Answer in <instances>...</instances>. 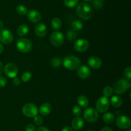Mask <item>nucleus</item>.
Segmentation results:
<instances>
[{
  "label": "nucleus",
  "mask_w": 131,
  "mask_h": 131,
  "mask_svg": "<svg viewBox=\"0 0 131 131\" xmlns=\"http://www.w3.org/2000/svg\"><path fill=\"white\" fill-rule=\"evenodd\" d=\"M76 14L78 16L83 20H89L93 14V11L88 4L86 3H81L76 8Z\"/></svg>",
  "instance_id": "1"
},
{
  "label": "nucleus",
  "mask_w": 131,
  "mask_h": 131,
  "mask_svg": "<svg viewBox=\"0 0 131 131\" xmlns=\"http://www.w3.org/2000/svg\"><path fill=\"white\" fill-rule=\"evenodd\" d=\"M62 64L66 69L75 70L81 66V60L77 57L67 55L62 60Z\"/></svg>",
  "instance_id": "2"
},
{
  "label": "nucleus",
  "mask_w": 131,
  "mask_h": 131,
  "mask_svg": "<svg viewBox=\"0 0 131 131\" xmlns=\"http://www.w3.org/2000/svg\"><path fill=\"white\" fill-rule=\"evenodd\" d=\"M131 83L130 81L124 78H120L118 80L113 86V92L117 95H122L127 91L128 89L130 87Z\"/></svg>",
  "instance_id": "3"
},
{
  "label": "nucleus",
  "mask_w": 131,
  "mask_h": 131,
  "mask_svg": "<svg viewBox=\"0 0 131 131\" xmlns=\"http://www.w3.org/2000/svg\"><path fill=\"white\" fill-rule=\"evenodd\" d=\"M16 46L17 50L23 53L30 52L32 50V43L29 39L26 38H20L17 41Z\"/></svg>",
  "instance_id": "4"
},
{
  "label": "nucleus",
  "mask_w": 131,
  "mask_h": 131,
  "mask_svg": "<svg viewBox=\"0 0 131 131\" xmlns=\"http://www.w3.org/2000/svg\"><path fill=\"white\" fill-rule=\"evenodd\" d=\"M23 114L26 117L33 118L38 114V108L37 105L32 103H28L23 106L22 109Z\"/></svg>",
  "instance_id": "5"
},
{
  "label": "nucleus",
  "mask_w": 131,
  "mask_h": 131,
  "mask_svg": "<svg viewBox=\"0 0 131 131\" xmlns=\"http://www.w3.org/2000/svg\"><path fill=\"white\" fill-rule=\"evenodd\" d=\"M84 119L89 123L96 121L99 117V114L97 110L92 107L88 108L83 113Z\"/></svg>",
  "instance_id": "6"
},
{
  "label": "nucleus",
  "mask_w": 131,
  "mask_h": 131,
  "mask_svg": "<svg viewBox=\"0 0 131 131\" xmlns=\"http://www.w3.org/2000/svg\"><path fill=\"white\" fill-rule=\"evenodd\" d=\"M64 35L61 32L55 31L51 34L50 37V41L52 46L55 47L61 46L64 42Z\"/></svg>",
  "instance_id": "7"
},
{
  "label": "nucleus",
  "mask_w": 131,
  "mask_h": 131,
  "mask_svg": "<svg viewBox=\"0 0 131 131\" xmlns=\"http://www.w3.org/2000/svg\"><path fill=\"white\" fill-rule=\"evenodd\" d=\"M110 107V101L108 98L105 96L99 98L96 102V109L101 113H106Z\"/></svg>",
  "instance_id": "8"
},
{
  "label": "nucleus",
  "mask_w": 131,
  "mask_h": 131,
  "mask_svg": "<svg viewBox=\"0 0 131 131\" xmlns=\"http://www.w3.org/2000/svg\"><path fill=\"white\" fill-rule=\"evenodd\" d=\"M4 71L5 74L9 78H14L18 74V68L14 63H8L4 67Z\"/></svg>",
  "instance_id": "9"
},
{
  "label": "nucleus",
  "mask_w": 131,
  "mask_h": 131,
  "mask_svg": "<svg viewBox=\"0 0 131 131\" xmlns=\"http://www.w3.org/2000/svg\"><path fill=\"white\" fill-rule=\"evenodd\" d=\"M89 42L85 39H80L77 40L74 45V48L78 52H84L89 48Z\"/></svg>",
  "instance_id": "10"
},
{
  "label": "nucleus",
  "mask_w": 131,
  "mask_h": 131,
  "mask_svg": "<svg viewBox=\"0 0 131 131\" xmlns=\"http://www.w3.org/2000/svg\"><path fill=\"white\" fill-rule=\"evenodd\" d=\"M13 35L10 30L2 29L0 30V42L5 44H8L13 41Z\"/></svg>",
  "instance_id": "11"
},
{
  "label": "nucleus",
  "mask_w": 131,
  "mask_h": 131,
  "mask_svg": "<svg viewBox=\"0 0 131 131\" xmlns=\"http://www.w3.org/2000/svg\"><path fill=\"white\" fill-rule=\"evenodd\" d=\"M116 124L122 129H126L130 127V119L126 116H119L116 119Z\"/></svg>",
  "instance_id": "12"
},
{
  "label": "nucleus",
  "mask_w": 131,
  "mask_h": 131,
  "mask_svg": "<svg viewBox=\"0 0 131 131\" xmlns=\"http://www.w3.org/2000/svg\"><path fill=\"white\" fill-rule=\"evenodd\" d=\"M77 73L79 77L83 79H86L90 76L91 71L87 66L81 65L77 69Z\"/></svg>",
  "instance_id": "13"
},
{
  "label": "nucleus",
  "mask_w": 131,
  "mask_h": 131,
  "mask_svg": "<svg viewBox=\"0 0 131 131\" xmlns=\"http://www.w3.org/2000/svg\"><path fill=\"white\" fill-rule=\"evenodd\" d=\"M27 17L30 22L33 23H37L40 21L41 14L36 10H31L27 13Z\"/></svg>",
  "instance_id": "14"
},
{
  "label": "nucleus",
  "mask_w": 131,
  "mask_h": 131,
  "mask_svg": "<svg viewBox=\"0 0 131 131\" xmlns=\"http://www.w3.org/2000/svg\"><path fill=\"white\" fill-rule=\"evenodd\" d=\"M88 64L92 69H97L101 68L102 66V60L98 57L92 56L88 58Z\"/></svg>",
  "instance_id": "15"
},
{
  "label": "nucleus",
  "mask_w": 131,
  "mask_h": 131,
  "mask_svg": "<svg viewBox=\"0 0 131 131\" xmlns=\"http://www.w3.org/2000/svg\"><path fill=\"white\" fill-rule=\"evenodd\" d=\"M35 32L38 37H44L47 32V26L43 23H38L35 28Z\"/></svg>",
  "instance_id": "16"
},
{
  "label": "nucleus",
  "mask_w": 131,
  "mask_h": 131,
  "mask_svg": "<svg viewBox=\"0 0 131 131\" xmlns=\"http://www.w3.org/2000/svg\"><path fill=\"white\" fill-rule=\"evenodd\" d=\"M84 126V120L81 117L78 116L74 118L72 122V127L75 130H79Z\"/></svg>",
  "instance_id": "17"
},
{
  "label": "nucleus",
  "mask_w": 131,
  "mask_h": 131,
  "mask_svg": "<svg viewBox=\"0 0 131 131\" xmlns=\"http://www.w3.org/2000/svg\"><path fill=\"white\" fill-rule=\"evenodd\" d=\"M52 107L49 103H44L42 104L39 109V113L42 116H47L51 113Z\"/></svg>",
  "instance_id": "18"
},
{
  "label": "nucleus",
  "mask_w": 131,
  "mask_h": 131,
  "mask_svg": "<svg viewBox=\"0 0 131 131\" xmlns=\"http://www.w3.org/2000/svg\"><path fill=\"white\" fill-rule=\"evenodd\" d=\"M110 102H111V104L114 107L118 108L122 106L123 101L122 99L121 98V97H120L119 96H117V95H115V96H112V97L111 98Z\"/></svg>",
  "instance_id": "19"
},
{
  "label": "nucleus",
  "mask_w": 131,
  "mask_h": 131,
  "mask_svg": "<svg viewBox=\"0 0 131 131\" xmlns=\"http://www.w3.org/2000/svg\"><path fill=\"white\" fill-rule=\"evenodd\" d=\"M28 32H29V27L26 24H21L18 27L17 30V33L20 37L26 35Z\"/></svg>",
  "instance_id": "20"
},
{
  "label": "nucleus",
  "mask_w": 131,
  "mask_h": 131,
  "mask_svg": "<svg viewBox=\"0 0 131 131\" xmlns=\"http://www.w3.org/2000/svg\"><path fill=\"white\" fill-rule=\"evenodd\" d=\"M77 102H78V105L79 107H87L89 104V100H88V98L85 96H79L77 100Z\"/></svg>",
  "instance_id": "21"
},
{
  "label": "nucleus",
  "mask_w": 131,
  "mask_h": 131,
  "mask_svg": "<svg viewBox=\"0 0 131 131\" xmlns=\"http://www.w3.org/2000/svg\"><path fill=\"white\" fill-rule=\"evenodd\" d=\"M51 26L54 30L58 31L61 28V26H62V22L60 18L54 17L51 21Z\"/></svg>",
  "instance_id": "22"
},
{
  "label": "nucleus",
  "mask_w": 131,
  "mask_h": 131,
  "mask_svg": "<svg viewBox=\"0 0 131 131\" xmlns=\"http://www.w3.org/2000/svg\"><path fill=\"white\" fill-rule=\"evenodd\" d=\"M115 116L111 113H106L103 115V120L107 124H111L115 121Z\"/></svg>",
  "instance_id": "23"
},
{
  "label": "nucleus",
  "mask_w": 131,
  "mask_h": 131,
  "mask_svg": "<svg viewBox=\"0 0 131 131\" xmlns=\"http://www.w3.org/2000/svg\"><path fill=\"white\" fill-rule=\"evenodd\" d=\"M72 27L73 30L75 31V32H78V31L81 30L83 25L81 21H80L79 20H75L72 22Z\"/></svg>",
  "instance_id": "24"
},
{
  "label": "nucleus",
  "mask_w": 131,
  "mask_h": 131,
  "mask_svg": "<svg viewBox=\"0 0 131 131\" xmlns=\"http://www.w3.org/2000/svg\"><path fill=\"white\" fill-rule=\"evenodd\" d=\"M50 63L53 68H58L62 64V60L60 57H54L51 59Z\"/></svg>",
  "instance_id": "25"
},
{
  "label": "nucleus",
  "mask_w": 131,
  "mask_h": 131,
  "mask_svg": "<svg viewBox=\"0 0 131 131\" xmlns=\"http://www.w3.org/2000/svg\"><path fill=\"white\" fill-rule=\"evenodd\" d=\"M77 37H78V34H77L76 32L73 30H69L67 32V37L69 41H74V40L76 39Z\"/></svg>",
  "instance_id": "26"
},
{
  "label": "nucleus",
  "mask_w": 131,
  "mask_h": 131,
  "mask_svg": "<svg viewBox=\"0 0 131 131\" xmlns=\"http://www.w3.org/2000/svg\"><path fill=\"white\" fill-rule=\"evenodd\" d=\"M16 11L19 15H24L27 14L28 13V9L25 6L23 5H20L17 6Z\"/></svg>",
  "instance_id": "27"
},
{
  "label": "nucleus",
  "mask_w": 131,
  "mask_h": 131,
  "mask_svg": "<svg viewBox=\"0 0 131 131\" xmlns=\"http://www.w3.org/2000/svg\"><path fill=\"white\" fill-rule=\"evenodd\" d=\"M102 93H103L104 96H105V97H110L113 93V89L110 86H106L104 88L103 91H102Z\"/></svg>",
  "instance_id": "28"
},
{
  "label": "nucleus",
  "mask_w": 131,
  "mask_h": 131,
  "mask_svg": "<svg viewBox=\"0 0 131 131\" xmlns=\"http://www.w3.org/2000/svg\"><path fill=\"white\" fill-rule=\"evenodd\" d=\"M79 0H63L64 4L68 8H74L79 3Z\"/></svg>",
  "instance_id": "29"
},
{
  "label": "nucleus",
  "mask_w": 131,
  "mask_h": 131,
  "mask_svg": "<svg viewBox=\"0 0 131 131\" xmlns=\"http://www.w3.org/2000/svg\"><path fill=\"white\" fill-rule=\"evenodd\" d=\"M32 77V74L30 72L27 71L23 73L21 76V80L24 82H28V81L30 80Z\"/></svg>",
  "instance_id": "30"
},
{
  "label": "nucleus",
  "mask_w": 131,
  "mask_h": 131,
  "mask_svg": "<svg viewBox=\"0 0 131 131\" xmlns=\"http://www.w3.org/2000/svg\"><path fill=\"white\" fill-rule=\"evenodd\" d=\"M72 113L75 116H80V115L82 113V110L81 109L80 107H79V105H75V106L73 107Z\"/></svg>",
  "instance_id": "31"
},
{
  "label": "nucleus",
  "mask_w": 131,
  "mask_h": 131,
  "mask_svg": "<svg viewBox=\"0 0 131 131\" xmlns=\"http://www.w3.org/2000/svg\"><path fill=\"white\" fill-rule=\"evenodd\" d=\"M92 4H93V6H94V8H95L97 10L102 9L104 5L103 3L101 0H93Z\"/></svg>",
  "instance_id": "32"
},
{
  "label": "nucleus",
  "mask_w": 131,
  "mask_h": 131,
  "mask_svg": "<svg viewBox=\"0 0 131 131\" xmlns=\"http://www.w3.org/2000/svg\"><path fill=\"white\" fill-rule=\"evenodd\" d=\"M34 119H33V122H34L35 124L37 126H40L43 123V118H42L40 116H35V117H33Z\"/></svg>",
  "instance_id": "33"
},
{
  "label": "nucleus",
  "mask_w": 131,
  "mask_h": 131,
  "mask_svg": "<svg viewBox=\"0 0 131 131\" xmlns=\"http://www.w3.org/2000/svg\"><path fill=\"white\" fill-rule=\"evenodd\" d=\"M124 76L125 77V79L128 81H130L131 79V68L130 67H127L125 68L124 71Z\"/></svg>",
  "instance_id": "34"
},
{
  "label": "nucleus",
  "mask_w": 131,
  "mask_h": 131,
  "mask_svg": "<svg viewBox=\"0 0 131 131\" xmlns=\"http://www.w3.org/2000/svg\"><path fill=\"white\" fill-rule=\"evenodd\" d=\"M7 84V80L3 76H0V87H4Z\"/></svg>",
  "instance_id": "35"
},
{
  "label": "nucleus",
  "mask_w": 131,
  "mask_h": 131,
  "mask_svg": "<svg viewBox=\"0 0 131 131\" xmlns=\"http://www.w3.org/2000/svg\"><path fill=\"white\" fill-rule=\"evenodd\" d=\"M25 131H35V127L33 124H28L26 127Z\"/></svg>",
  "instance_id": "36"
},
{
  "label": "nucleus",
  "mask_w": 131,
  "mask_h": 131,
  "mask_svg": "<svg viewBox=\"0 0 131 131\" xmlns=\"http://www.w3.org/2000/svg\"><path fill=\"white\" fill-rule=\"evenodd\" d=\"M12 83H14L15 86H19L20 83V80L19 79V78H18V77H15V78H13Z\"/></svg>",
  "instance_id": "37"
},
{
  "label": "nucleus",
  "mask_w": 131,
  "mask_h": 131,
  "mask_svg": "<svg viewBox=\"0 0 131 131\" xmlns=\"http://www.w3.org/2000/svg\"><path fill=\"white\" fill-rule=\"evenodd\" d=\"M37 131H50V130L46 127H40L37 128Z\"/></svg>",
  "instance_id": "38"
},
{
  "label": "nucleus",
  "mask_w": 131,
  "mask_h": 131,
  "mask_svg": "<svg viewBox=\"0 0 131 131\" xmlns=\"http://www.w3.org/2000/svg\"><path fill=\"white\" fill-rule=\"evenodd\" d=\"M61 131H74V129L72 128L71 127H67H67H63Z\"/></svg>",
  "instance_id": "39"
},
{
  "label": "nucleus",
  "mask_w": 131,
  "mask_h": 131,
  "mask_svg": "<svg viewBox=\"0 0 131 131\" xmlns=\"http://www.w3.org/2000/svg\"><path fill=\"white\" fill-rule=\"evenodd\" d=\"M101 131H113L112 129H111L110 127H105L104 128H102V129L101 130Z\"/></svg>",
  "instance_id": "40"
},
{
  "label": "nucleus",
  "mask_w": 131,
  "mask_h": 131,
  "mask_svg": "<svg viewBox=\"0 0 131 131\" xmlns=\"http://www.w3.org/2000/svg\"><path fill=\"white\" fill-rule=\"evenodd\" d=\"M3 70H4L3 65L2 62H0V76H1V74H2L3 72Z\"/></svg>",
  "instance_id": "41"
},
{
  "label": "nucleus",
  "mask_w": 131,
  "mask_h": 131,
  "mask_svg": "<svg viewBox=\"0 0 131 131\" xmlns=\"http://www.w3.org/2000/svg\"><path fill=\"white\" fill-rule=\"evenodd\" d=\"M3 50H4L3 46L2 45V44L0 43V53H1L3 51Z\"/></svg>",
  "instance_id": "42"
},
{
  "label": "nucleus",
  "mask_w": 131,
  "mask_h": 131,
  "mask_svg": "<svg viewBox=\"0 0 131 131\" xmlns=\"http://www.w3.org/2000/svg\"><path fill=\"white\" fill-rule=\"evenodd\" d=\"M3 26H4L3 23V22L0 20V30L2 29H3Z\"/></svg>",
  "instance_id": "43"
},
{
  "label": "nucleus",
  "mask_w": 131,
  "mask_h": 131,
  "mask_svg": "<svg viewBox=\"0 0 131 131\" xmlns=\"http://www.w3.org/2000/svg\"><path fill=\"white\" fill-rule=\"evenodd\" d=\"M84 1H86V2H90V1H92V0H84Z\"/></svg>",
  "instance_id": "44"
},
{
  "label": "nucleus",
  "mask_w": 131,
  "mask_h": 131,
  "mask_svg": "<svg viewBox=\"0 0 131 131\" xmlns=\"http://www.w3.org/2000/svg\"><path fill=\"white\" fill-rule=\"evenodd\" d=\"M127 131H131V130L130 129H129V130H127Z\"/></svg>",
  "instance_id": "45"
},
{
  "label": "nucleus",
  "mask_w": 131,
  "mask_h": 131,
  "mask_svg": "<svg viewBox=\"0 0 131 131\" xmlns=\"http://www.w3.org/2000/svg\"><path fill=\"white\" fill-rule=\"evenodd\" d=\"M101 1H105V0H101Z\"/></svg>",
  "instance_id": "46"
},
{
  "label": "nucleus",
  "mask_w": 131,
  "mask_h": 131,
  "mask_svg": "<svg viewBox=\"0 0 131 131\" xmlns=\"http://www.w3.org/2000/svg\"><path fill=\"white\" fill-rule=\"evenodd\" d=\"M88 131H93V130H88Z\"/></svg>",
  "instance_id": "47"
}]
</instances>
